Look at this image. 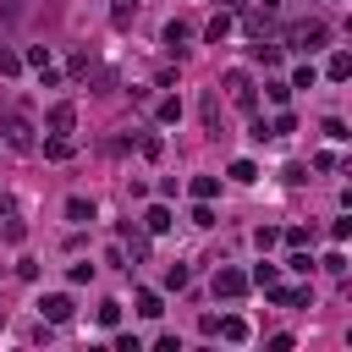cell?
Masks as SVG:
<instances>
[{"label":"cell","mask_w":352,"mask_h":352,"mask_svg":"<svg viewBox=\"0 0 352 352\" xmlns=\"http://www.w3.org/2000/svg\"><path fill=\"white\" fill-rule=\"evenodd\" d=\"M324 38H330V28H324V22H314V16H308V22H292V28H286V44H292V50H302V55L324 50Z\"/></svg>","instance_id":"1"},{"label":"cell","mask_w":352,"mask_h":352,"mask_svg":"<svg viewBox=\"0 0 352 352\" xmlns=\"http://www.w3.org/2000/svg\"><path fill=\"white\" fill-rule=\"evenodd\" d=\"M0 132H6V148H11V154H33V148H38V138H33V121H28V116H16V110L0 121Z\"/></svg>","instance_id":"2"},{"label":"cell","mask_w":352,"mask_h":352,"mask_svg":"<svg viewBox=\"0 0 352 352\" xmlns=\"http://www.w3.org/2000/svg\"><path fill=\"white\" fill-rule=\"evenodd\" d=\"M44 126H50L55 138H66V132L77 126V104H72V99H60V104H50V116H44Z\"/></svg>","instance_id":"3"},{"label":"cell","mask_w":352,"mask_h":352,"mask_svg":"<svg viewBox=\"0 0 352 352\" xmlns=\"http://www.w3.org/2000/svg\"><path fill=\"white\" fill-rule=\"evenodd\" d=\"M242 292H248V275L231 270V264H220L214 270V297H242Z\"/></svg>","instance_id":"4"},{"label":"cell","mask_w":352,"mask_h":352,"mask_svg":"<svg viewBox=\"0 0 352 352\" xmlns=\"http://www.w3.org/2000/svg\"><path fill=\"white\" fill-rule=\"evenodd\" d=\"M38 314H44L50 324H66L77 308H72V297H66V292H50V297H38Z\"/></svg>","instance_id":"5"},{"label":"cell","mask_w":352,"mask_h":352,"mask_svg":"<svg viewBox=\"0 0 352 352\" xmlns=\"http://www.w3.org/2000/svg\"><path fill=\"white\" fill-rule=\"evenodd\" d=\"M270 302H280V308H308V286H275V280H270Z\"/></svg>","instance_id":"6"},{"label":"cell","mask_w":352,"mask_h":352,"mask_svg":"<svg viewBox=\"0 0 352 352\" xmlns=\"http://www.w3.org/2000/svg\"><path fill=\"white\" fill-rule=\"evenodd\" d=\"M226 94H231L242 110H253V88H248V72H226Z\"/></svg>","instance_id":"7"},{"label":"cell","mask_w":352,"mask_h":352,"mask_svg":"<svg viewBox=\"0 0 352 352\" xmlns=\"http://www.w3.org/2000/svg\"><path fill=\"white\" fill-rule=\"evenodd\" d=\"M214 330H220L231 346H242V341H248V319H236V314H231V319H214Z\"/></svg>","instance_id":"8"},{"label":"cell","mask_w":352,"mask_h":352,"mask_svg":"<svg viewBox=\"0 0 352 352\" xmlns=\"http://www.w3.org/2000/svg\"><path fill=\"white\" fill-rule=\"evenodd\" d=\"M66 220L72 226H88L94 220V198H66Z\"/></svg>","instance_id":"9"},{"label":"cell","mask_w":352,"mask_h":352,"mask_svg":"<svg viewBox=\"0 0 352 352\" xmlns=\"http://www.w3.org/2000/svg\"><path fill=\"white\" fill-rule=\"evenodd\" d=\"M121 242L132 248V258H148V236H143L138 226H121Z\"/></svg>","instance_id":"10"},{"label":"cell","mask_w":352,"mask_h":352,"mask_svg":"<svg viewBox=\"0 0 352 352\" xmlns=\"http://www.w3.org/2000/svg\"><path fill=\"white\" fill-rule=\"evenodd\" d=\"M165 50H170V55L187 50V28H182V22H165Z\"/></svg>","instance_id":"11"},{"label":"cell","mask_w":352,"mask_h":352,"mask_svg":"<svg viewBox=\"0 0 352 352\" xmlns=\"http://www.w3.org/2000/svg\"><path fill=\"white\" fill-rule=\"evenodd\" d=\"M324 77H330V82H346V77H352V60L336 50V55H330V66H324Z\"/></svg>","instance_id":"12"},{"label":"cell","mask_w":352,"mask_h":352,"mask_svg":"<svg viewBox=\"0 0 352 352\" xmlns=\"http://www.w3.org/2000/svg\"><path fill=\"white\" fill-rule=\"evenodd\" d=\"M143 226H148L154 236H160V231H170V209H165V204H154V209L143 214Z\"/></svg>","instance_id":"13"},{"label":"cell","mask_w":352,"mask_h":352,"mask_svg":"<svg viewBox=\"0 0 352 352\" xmlns=\"http://www.w3.org/2000/svg\"><path fill=\"white\" fill-rule=\"evenodd\" d=\"M138 314H143V319H160V314H165L160 292H138Z\"/></svg>","instance_id":"14"},{"label":"cell","mask_w":352,"mask_h":352,"mask_svg":"<svg viewBox=\"0 0 352 352\" xmlns=\"http://www.w3.org/2000/svg\"><path fill=\"white\" fill-rule=\"evenodd\" d=\"M253 60H258V66H280V44H264V38H258V44H253Z\"/></svg>","instance_id":"15"},{"label":"cell","mask_w":352,"mask_h":352,"mask_svg":"<svg viewBox=\"0 0 352 352\" xmlns=\"http://www.w3.org/2000/svg\"><path fill=\"white\" fill-rule=\"evenodd\" d=\"M226 33H231V16H226V11H220V16H214V22H209V28H204V38H209V44H220V38H226Z\"/></svg>","instance_id":"16"},{"label":"cell","mask_w":352,"mask_h":352,"mask_svg":"<svg viewBox=\"0 0 352 352\" xmlns=\"http://www.w3.org/2000/svg\"><path fill=\"white\" fill-rule=\"evenodd\" d=\"M44 160H72V138H50L44 143Z\"/></svg>","instance_id":"17"},{"label":"cell","mask_w":352,"mask_h":352,"mask_svg":"<svg viewBox=\"0 0 352 352\" xmlns=\"http://www.w3.org/2000/svg\"><path fill=\"white\" fill-rule=\"evenodd\" d=\"M231 182H258V165L253 160H231Z\"/></svg>","instance_id":"18"},{"label":"cell","mask_w":352,"mask_h":352,"mask_svg":"<svg viewBox=\"0 0 352 352\" xmlns=\"http://www.w3.org/2000/svg\"><path fill=\"white\" fill-rule=\"evenodd\" d=\"M214 187H220L214 176H192V182H187V192H192V198H214Z\"/></svg>","instance_id":"19"},{"label":"cell","mask_w":352,"mask_h":352,"mask_svg":"<svg viewBox=\"0 0 352 352\" xmlns=\"http://www.w3.org/2000/svg\"><path fill=\"white\" fill-rule=\"evenodd\" d=\"M16 72H22V55H16V50H6V44H0V77H16Z\"/></svg>","instance_id":"20"},{"label":"cell","mask_w":352,"mask_h":352,"mask_svg":"<svg viewBox=\"0 0 352 352\" xmlns=\"http://www.w3.org/2000/svg\"><path fill=\"white\" fill-rule=\"evenodd\" d=\"M314 82H319V72H314V66H308V60H302V66H297V72H292V88H314Z\"/></svg>","instance_id":"21"},{"label":"cell","mask_w":352,"mask_h":352,"mask_svg":"<svg viewBox=\"0 0 352 352\" xmlns=\"http://www.w3.org/2000/svg\"><path fill=\"white\" fill-rule=\"evenodd\" d=\"M204 126L220 132V104H214V94H204Z\"/></svg>","instance_id":"22"},{"label":"cell","mask_w":352,"mask_h":352,"mask_svg":"<svg viewBox=\"0 0 352 352\" xmlns=\"http://www.w3.org/2000/svg\"><path fill=\"white\" fill-rule=\"evenodd\" d=\"M192 226H198V231H209V226H214V209H209V198H198V209H192Z\"/></svg>","instance_id":"23"},{"label":"cell","mask_w":352,"mask_h":352,"mask_svg":"<svg viewBox=\"0 0 352 352\" xmlns=\"http://www.w3.org/2000/svg\"><path fill=\"white\" fill-rule=\"evenodd\" d=\"M275 275H280V270H275V264H270V258H264V264H253V275H248V280H253V286H270V280H275Z\"/></svg>","instance_id":"24"},{"label":"cell","mask_w":352,"mask_h":352,"mask_svg":"<svg viewBox=\"0 0 352 352\" xmlns=\"http://www.w3.org/2000/svg\"><path fill=\"white\" fill-rule=\"evenodd\" d=\"M99 324L116 330V324H121V302H99Z\"/></svg>","instance_id":"25"},{"label":"cell","mask_w":352,"mask_h":352,"mask_svg":"<svg viewBox=\"0 0 352 352\" xmlns=\"http://www.w3.org/2000/svg\"><path fill=\"white\" fill-rule=\"evenodd\" d=\"M22 60H28V66H33V72H44V66H50V50H44V44H33V50H28V55H22Z\"/></svg>","instance_id":"26"},{"label":"cell","mask_w":352,"mask_h":352,"mask_svg":"<svg viewBox=\"0 0 352 352\" xmlns=\"http://www.w3.org/2000/svg\"><path fill=\"white\" fill-rule=\"evenodd\" d=\"M264 94H270V104H286L292 99V82H264Z\"/></svg>","instance_id":"27"},{"label":"cell","mask_w":352,"mask_h":352,"mask_svg":"<svg viewBox=\"0 0 352 352\" xmlns=\"http://www.w3.org/2000/svg\"><path fill=\"white\" fill-rule=\"evenodd\" d=\"M138 154H143V160H160V154H165V138H143Z\"/></svg>","instance_id":"28"},{"label":"cell","mask_w":352,"mask_h":352,"mask_svg":"<svg viewBox=\"0 0 352 352\" xmlns=\"http://www.w3.org/2000/svg\"><path fill=\"white\" fill-rule=\"evenodd\" d=\"M165 286L182 292V286H187V264H170V270H165Z\"/></svg>","instance_id":"29"},{"label":"cell","mask_w":352,"mask_h":352,"mask_svg":"<svg viewBox=\"0 0 352 352\" xmlns=\"http://www.w3.org/2000/svg\"><path fill=\"white\" fill-rule=\"evenodd\" d=\"M160 121H182V104L176 99H160Z\"/></svg>","instance_id":"30"},{"label":"cell","mask_w":352,"mask_h":352,"mask_svg":"<svg viewBox=\"0 0 352 352\" xmlns=\"http://www.w3.org/2000/svg\"><path fill=\"white\" fill-rule=\"evenodd\" d=\"M292 126H297V121H292V116H286V110H280V116H275V126H270V138H286V132H292Z\"/></svg>","instance_id":"31"},{"label":"cell","mask_w":352,"mask_h":352,"mask_svg":"<svg viewBox=\"0 0 352 352\" xmlns=\"http://www.w3.org/2000/svg\"><path fill=\"white\" fill-rule=\"evenodd\" d=\"M286 270H297V275H308V270H314V258H308V253H292V258H286Z\"/></svg>","instance_id":"32"},{"label":"cell","mask_w":352,"mask_h":352,"mask_svg":"<svg viewBox=\"0 0 352 352\" xmlns=\"http://www.w3.org/2000/svg\"><path fill=\"white\" fill-rule=\"evenodd\" d=\"M94 280V264H72V286H88Z\"/></svg>","instance_id":"33"},{"label":"cell","mask_w":352,"mask_h":352,"mask_svg":"<svg viewBox=\"0 0 352 352\" xmlns=\"http://www.w3.org/2000/svg\"><path fill=\"white\" fill-rule=\"evenodd\" d=\"M280 11V0H258V16H275Z\"/></svg>","instance_id":"34"}]
</instances>
